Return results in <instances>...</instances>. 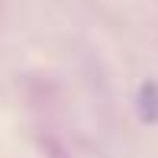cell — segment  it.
<instances>
[{"mask_svg": "<svg viewBox=\"0 0 158 158\" xmlns=\"http://www.w3.org/2000/svg\"><path fill=\"white\" fill-rule=\"evenodd\" d=\"M139 110L145 119H158V87L155 84H145L139 94Z\"/></svg>", "mask_w": 158, "mask_h": 158, "instance_id": "cell-1", "label": "cell"}]
</instances>
